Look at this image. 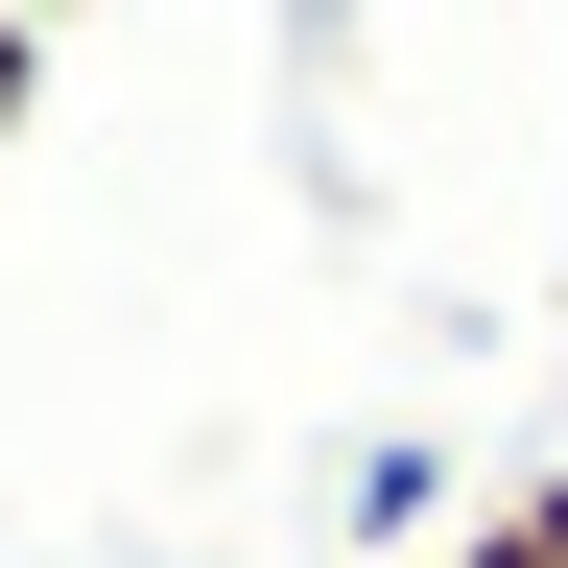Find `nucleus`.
I'll return each instance as SVG.
<instances>
[{"label":"nucleus","mask_w":568,"mask_h":568,"mask_svg":"<svg viewBox=\"0 0 568 568\" xmlns=\"http://www.w3.org/2000/svg\"><path fill=\"white\" fill-rule=\"evenodd\" d=\"M450 568H568V474H497V497H450Z\"/></svg>","instance_id":"obj_1"},{"label":"nucleus","mask_w":568,"mask_h":568,"mask_svg":"<svg viewBox=\"0 0 568 568\" xmlns=\"http://www.w3.org/2000/svg\"><path fill=\"white\" fill-rule=\"evenodd\" d=\"M545 474H568V450H545Z\"/></svg>","instance_id":"obj_2"}]
</instances>
